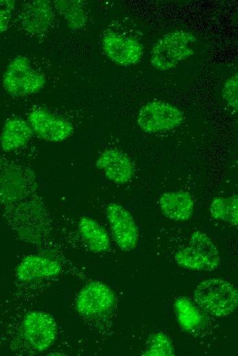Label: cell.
Listing matches in <instances>:
<instances>
[{
    "instance_id": "obj_1",
    "label": "cell",
    "mask_w": 238,
    "mask_h": 356,
    "mask_svg": "<svg viewBox=\"0 0 238 356\" xmlns=\"http://www.w3.org/2000/svg\"><path fill=\"white\" fill-rule=\"evenodd\" d=\"M196 302L205 311L217 317L231 314L238 304V292L231 283L211 278L201 281L194 292Z\"/></svg>"
},
{
    "instance_id": "obj_22",
    "label": "cell",
    "mask_w": 238,
    "mask_h": 356,
    "mask_svg": "<svg viewBox=\"0 0 238 356\" xmlns=\"http://www.w3.org/2000/svg\"><path fill=\"white\" fill-rule=\"evenodd\" d=\"M238 75L237 73L228 78L223 86L222 97L226 103L235 112L238 108Z\"/></svg>"
},
{
    "instance_id": "obj_11",
    "label": "cell",
    "mask_w": 238,
    "mask_h": 356,
    "mask_svg": "<svg viewBox=\"0 0 238 356\" xmlns=\"http://www.w3.org/2000/svg\"><path fill=\"white\" fill-rule=\"evenodd\" d=\"M96 166L113 183L124 184L134 175L133 164L127 154L115 149L103 151L96 162Z\"/></svg>"
},
{
    "instance_id": "obj_3",
    "label": "cell",
    "mask_w": 238,
    "mask_h": 356,
    "mask_svg": "<svg viewBox=\"0 0 238 356\" xmlns=\"http://www.w3.org/2000/svg\"><path fill=\"white\" fill-rule=\"evenodd\" d=\"M174 258L180 266L196 271H211L220 264L216 246L206 233L199 230L192 232L189 246L178 250Z\"/></svg>"
},
{
    "instance_id": "obj_21",
    "label": "cell",
    "mask_w": 238,
    "mask_h": 356,
    "mask_svg": "<svg viewBox=\"0 0 238 356\" xmlns=\"http://www.w3.org/2000/svg\"><path fill=\"white\" fill-rule=\"evenodd\" d=\"M142 355L172 356L174 348L170 338L163 333L150 335L147 340V346Z\"/></svg>"
},
{
    "instance_id": "obj_5",
    "label": "cell",
    "mask_w": 238,
    "mask_h": 356,
    "mask_svg": "<svg viewBox=\"0 0 238 356\" xmlns=\"http://www.w3.org/2000/svg\"><path fill=\"white\" fill-rule=\"evenodd\" d=\"M183 120V114L179 108L161 101L148 102L143 105L137 118L140 129L148 134L172 130L179 126Z\"/></svg>"
},
{
    "instance_id": "obj_10",
    "label": "cell",
    "mask_w": 238,
    "mask_h": 356,
    "mask_svg": "<svg viewBox=\"0 0 238 356\" xmlns=\"http://www.w3.org/2000/svg\"><path fill=\"white\" fill-rule=\"evenodd\" d=\"M114 301V293L107 285L101 281H92L79 292L76 309L83 316H97L111 309Z\"/></svg>"
},
{
    "instance_id": "obj_18",
    "label": "cell",
    "mask_w": 238,
    "mask_h": 356,
    "mask_svg": "<svg viewBox=\"0 0 238 356\" xmlns=\"http://www.w3.org/2000/svg\"><path fill=\"white\" fill-rule=\"evenodd\" d=\"M174 312L181 327L187 331H194L202 325L201 312L191 301L178 297L174 301Z\"/></svg>"
},
{
    "instance_id": "obj_2",
    "label": "cell",
    "mask_w": 238,
    "mask_h": 356,
    "mask_svg": "<svg viewBox=\"0 0 238 356\" xmlns=\"http://www.w3.org/2000/svg\"><path fill=\"white\" fill-rule=\"evenodd\" d=\"M196 38L190 31L174 30L160 38L151 51L150 64L159 71L175 68L194 53L191 47Z\"/></svg>"
},
{
    "instance_id": "obj_14",
    "label": "cell",
    "mask_w": 238,
    "mask_h": 356,
    "mask_svg": "<svg viewBox=\"0 0 238 356\" xmlns=\"http://www.w3.org/2000/svg\"><path fill=\"white\" fill-rule=\"evenodd\" d=\"M159 204L163 215L172 220L186 221L194 214V200L189 193L184 191L163 193Z\"/></svg>"
},
{
    "instance_id": "obj_13",
    "label": "cell",
    "mask_w": 238,
    "mask_h": 356,
    "mask_svg": "<svg viewBox=\"0 0 238 356\" xmlns=\"http://www.w3.org/2000/svg\"><path fill=\"white\" fill-rule=\"evenodd\" d=\"M61 266L49 257L40 255H30L24 257L16 269V275L21 281L53 277L60 274Z\"/></svg>"
},
{
    "instance_id": "obj_17",
    "label": "cell",
    "mask_w": 238,
    "mask_h": 356,
    "mask_svg": "<svg viewBox=\"0 0 238 356\" xmlns=\"http://www.w3.org/2000/svg\"><path fill=\"white\" fill-rule=\"evenodd\" d=\"M79 231L90 251L94 253H101L109 249V235L95 220L88 216H81L79 221Z\"/></svg>"
},
{
    "instance_id": "obj_4",
    "label": "cell",
    "mask_w": 238,
    "mask_h": 356,
    "mask_svg": "<svg viewBox=\"0 0 238 356\" xmlns=\"http://www.w3.org/2000/svg\"><path fill=\"white\" fill-rule=\"evenodd\" d=\"M44 76L34 70L28 58L15 57L8 65L3 76V85L8 93L15 97L38 92L45 85Z\"/></svg>"
},
{
    "instance_id": "obj_7",
    "label": "cell",
    "mask_w": 238,
    "mask_h": 356,
    "mask_svg": "<svg viewBox=\"0 0 238 356\" xmlns=\"http://www.w3.org/2000/svg\"><path fill=\"white\" fill-rule=\"evenodd\" d=\"M106 214L112 236L118 247L124 251L135 249L139 233L132 214L117 203L107 205Z\"/></svg>"
},
{
    "instance_id": "obj_8",
    "label": "cell",
    "mask_w": 238,
    "mask_h": 356,
    "mask_svg": "<svg viewBox=\"0 0 238 356\" xmlns=\"http://www.w3.org/2000/svg\"><path fill=\"white\" fill-rule=\"evenodd\" d=\"M27 122L34 133L48 142L64 141L71 136L74 130L70 123L42 108L31 111Z\"/></svg>"
},
{
    "instance_id": "obj_16",
    "label": "cell",
    "mask_w": 238,
    "mask_h": 356,
    "mask_svg": "<svg viewBox=\"0 0 238 356\" xmlns=\"http://www.w3.org/2000/svg\"><path fill=\"white\" fill-rule=\"evenodd\" d=\"M34 131L29 123L18 117L9 119L0 136L1 148L10 152L25 146L31 138Z\"/></svg>"
},
{
    "instance_id": "obj_20",
    "label": "cell",
    "mask_w": 238,
    "mask_h": 356,
    "mask_svg": "<svg viewBox=\"0 0 238 356\" xmlns=\"http://www.w3.org/2000/svg\"><path fill=\"white\" fill-rule=\"evenodd\" d=\"M54 7L65 19L68 27L72 30H78L86 24V15L79 1L58 0L53 1Z\"/></svg>"
},
{
    "instance_id": "obj_12",
    "label": "cell",
    "mask_w": 238,
    "mask_h": 356,
    "mask_svg": "<svg viewBox=\"0 0 238 356\" xmlns=\"http://www.w3.org/2000/svg\"><path fill=\"white\" fill-rule=\"evenodd\" d=\"M53 12L49 1L37 0L29 3L23 10L20 20L29 34L40 36L47 31L53 20Z\"/></svg>"
},
{
    "instance_id": "obj_15",
    "label": "cell",
    "mask_w": 238,
    "mask_h": 356,
    "mask_svg": "<svg viewBox=\"0 0 238 356\" xmlns=\"http://www.w3.org/2000/svg\"><path fill=\"white\" fill-rule=\"evenodd\" d=\"M25 180L14 165L0 161V203H10L25 194Z\"/></svg>"
},
{
    "instance_id": "obj_23",
    "label": "cell",
    "mask_w": 238,
    "mask_h": 356,
    "mask_svg": "<svg viewBox=\"0 0 238 356\" xmlns=\"http://www.w3.org/2000/svg\"><path fill=\"white\" fill-rule=\"evenodd\" d=\"M14 8V1L0 0V34L8 29Z\"/></svg>"
},
{
    "instance_id": "obj_9",
    "label": "cell",
    "mask_w": 238,
    "mask_h": 356,
    "mask_svg": "<svg viewBox=\"0 0 238 356\" xmlns=\"http://www.w3.org/2000/svg\"><path fill=\"white\" fill-rule=\"evenodd\" d=\"M102 47L112 62L122 66L137 64L144 53L143 46L136 39L114 31L103 36Z\"/></svg>"
},
{
    "instance_id": "obj_6",
    "label": "cell",
    "mask_w": 238,
    "mask_h": 356,
    "mask_svg": "<svg viewBox=\"0 0 238 356\" xmlns=\"http://www.w3.org/2000/svg\"><path fill=\"white\" fill-rule=\"evenodd\" d=\"M23 335L29 346L37 352L47 350L55 342L57 324L49 314L31 311L23 318Z\"/></svg>"
},
{
    "instance_id": "obj_19",
    "label": "cell",
    "mask_w": 238,
    "mask_h": 356,
    "mask_svg": "<svg viewBox=\"0 0 238 356\" xmlns=\"http://www.w3.org/2000/svg\"><path fill=\"white\" fill-rule=\"evenodd\" d=\"M211 216L217 220L237 226L238 224V196L237 194L227 197L216 196L209 205Z\"/></svg>"
}]
</instances>
